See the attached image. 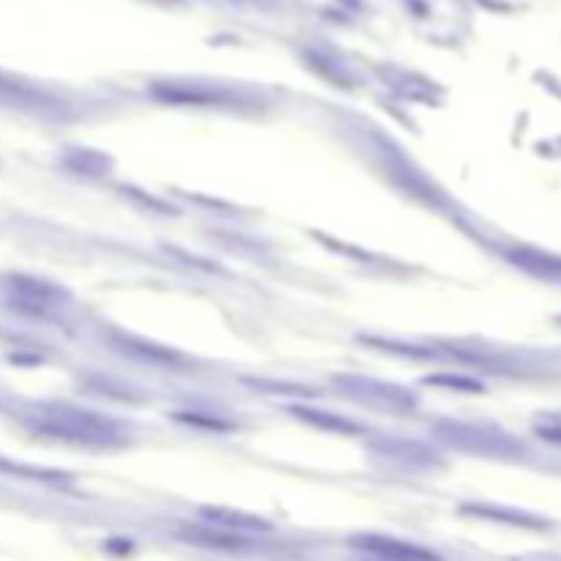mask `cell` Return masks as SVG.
I'll use <instances>...</instances> for the list:
<instances>
[{"label":"cell","instance_id":"obj_1","mask_svg":"<svg viewBox=\"0 0 561 561\" xmlns=\"http://www.w3.org/2000/svg\"><path fill=\"white\" fill-rule=\"evenodd\" d=\"M42 430L52 436L72 438L83 444H113L118 441V427L104 416H96L91 411H55L42 419Z\"/></svg>","mask_w":561,"mask_h":561},{"label":"cell","instance_id":"obj_2","mask_svg":"<svg viewBox=\"0 0 561 561\" xmlns=\"http://www.w3.org/2000/svg\"><path fill=\"white\" fill-rule=\"evenodd\" d=\"M351 548L362 553H370L381 561H438L433 551H427L422 545L414 542L395 540V537H384V534H362L351 540Z\"/></svg>","mask_w":561,"mask_h":561},{"label":"cell","instance_id":"obj_3","mask_svg":"<svg viewBox=\"0 0 561 561\" xmlns=\"http://www.w3.org/2000/svg\"><path fill=\"white\" fill-rule=\"evenodd\" d=\"M203 518H206L208 526H217V529L222 531H233V534H241V537H247L250 531H269V523H266V520L247 515V512L203 510Z\"/></svg>","mask_w":561,"mask_h":561},{"label":"cell","instance_id":"obj_4","mask_svg":"<svg viewBox=\"0 0 561 561\" xmlns=\"http://www.w3.org/2000/svg\"><path fill=\"white\" fill-rule=\"evenodd\" d=\"M14 291H20V302L33 304L36 310L55 307L63 296L58 288H52V285H47V282H36V280H17Z\"/></svg>","mask_w":561,"mask_h":561},{"label":"cell","instance_id":"obj_5","mask_svg":"<svg viewBox=\"0 0 561 561\" xmlns=\"http://www.w3.org/2000/svg\"><path fill=\"white\" fill-rule=\"evenodd\" d=\"M540 436L545 438V441L561 444V427H540Z\"/></svg>","mask_w":561,"mask_h":561}]
</instances>
